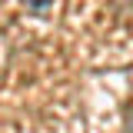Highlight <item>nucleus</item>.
<instances>
[{
	"instance_id": "f257e3e1",
	"label": "nucleus",
	"mask_w": 133,
	"mask_h": 133,
	"mask_svg": "<svg viewBox=\"0 0 133 133\" xmlns=\"http://www.w3.org/2000/svg\"><path fill=\"white\" fill-rule=\"evenodd\" d=\"M47 3H53V0H30V7H33V10H43Z\"/></svg>"
},
{
	"instance_id": "f03ea898",
	"label": "nucleus",
	"mask_w": 133,
	"mask_h": 133,
	"mask_svg": "<svg viewBox=\"0 0 133 133\" xmlns=\"http://www.w3.org/2000/svg\"><path fill=\"white\" fill-rule=\"evenodd\" d=\"M127 120H130V123H127V130L133 133V110H130V113H127Z\"/></svg>"
}]
</instances>
